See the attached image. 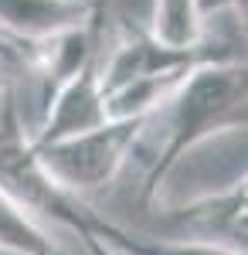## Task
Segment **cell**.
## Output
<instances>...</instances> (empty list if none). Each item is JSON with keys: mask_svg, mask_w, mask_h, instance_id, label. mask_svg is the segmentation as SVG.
Instances as JSON below:
<instances>
[{"mask_svg": "<svg viewBox=\"0 0 248 255\" xmlns=\"http://www.w3.org/2000/svg\"><path fill=\"white\" fill-rule=\"evenodd\" d=\"M248 79L245 61L238 65H197L180 82V89L167 99V106L153 116L163 126V139L150 160V170L143 180V201L163 191L167 177L177 163L214 136H242L248 123Z\"/></svg>", "mask_w": 248, "mask_h": 255, "instance_id": "cell-1", "label": "cell"}, {"mask_svg": "<svg viewBox=\"0 0 248 255\" xmlns=\"http://www.w3.org/2000/svg\"><path fill=\"white\" fill-rule=\"evenodd\" d=\"M17 99L20 96H10L0 102V194L31 221H38L41 228L58 225L78 235L89 215V204L68 194L65 187H58L44 170L38 146L31 139V126L20 116Z\"/></svg>", "mask_w": 248, "mask_h": 255, "instance_id": "cell-2", "label": "cell"}, {"mask_svg": "<svg viewBox=\"0 0 248 255\" xmlns=\"http://www.w3.org/2000/svg\"><path fill=\"white\" fill-rule=\"evenodd\" d=\"M146 126L150 119H109L89 133L38 146L41 163L58 187L82 197L113 184L123 163L139 146V139L146 136Z\"/></svg>", "mask_w": 248, "mask_h": 255, "instance_id": "cell-3", "label": "cell"}, {"mask_svg": "<svg viewBox=\"0 0 248 255\" xmlns=\"http://www.w3.org/2000/svg\"><path fill=\"white\" fill-rule=\"evenodd\" d=\"M102 123H109L106 119V92L99 85V61H89L41 106V119L31 129V139H34V146H48L58 139L89 133Z\"/></svg>", "mask_w": 248, "mask_h": 255, "instance_id": "cell-4", "label": "cell"}, {"mask_svg": "<svg viewBox=\"0 0 248 255\" xmlns=\"http://www.w3.org/2000/svg\"><path fill=\"white\" fill-rule=\"evenodd\" d=\"M163 218L191 242H211L245 252V177L231 180L225 191L191 197L180 208H167Z\"/></svg>", "mask_w": 248, "mask_h": 255, "instance_id": "cell-5", "label": "cell"}, {"mask_svg": "<svg viewBox=\"0 0 248 255\" xmlns=\"http://www.w3.org/2000/svg\"><path fill=\"white\" fill-rule=\"evenodd\" d=\"M102 14V0H0V31L14 41H44Z\"/></svg>", "mask_w": 248, "mask_h": 255, "instance_id": "cell-6", "label": "cell"}, {"mask_svg": "<svg viewBox=\"0 0 248 255\" xmlns=\"http://www.w3.org/2000/svg\"><path fill=\"white\" fill-rule=\"evenodd\" d=\"M78 235H92L99 245L113 249L116 255H245L228 245H211V242H191V238H156V235H139L129 232L116 221H106L89 208L82 221Z\"/></svg>", "mask_w": 248, "mask_h": 255, "instance_id": "cell-7", "label": "cell"}, {"mask_svg": "<svg viewBox=\"0 0 248 255\" xmlns=\"http://www.w3.org/2000/svg\"><path fill=\"white\" fill-rule=\"evenodd\" d=\"M146 34L163 48H197L204 41V20L194 0H153Z\"/></svg>", "mask_w": 248, "mask_h": 255, "instance_id": "cell-8", "label": "cell"}, {"mask_svg": "<svg viewBox=\"0 0 248 255\" xmlns=\"http://www.w3.org/2000/svg\"><path fill=\"white\" fill-rule=\"evenodd\" d=\"M0 252L7 255H72L58 238H51L48 228L14 208L0 194Z\"/></svg>", "mask_w": 248, "mask_h": 255, "instance_id": "cell-9", "label": "cell"}, {"mask_svg": "<svg viewBox=\"0 0 248 255\" xmlns=\"http://www.w3.org/2000/svg\"><path fill=\"white\" fill-rule=\"evenodd\" d=\"M24 82H27V44L0 31V102L20 96Z\"/></svg>", "mask_w": 248, "mask_h": 255, "instance_id": "cell-10", "label": "cell"}, {"mask_svg": "<svg viewBox=\"0 0 248 255\" xmlns=\"http://www.w3.org/2000/svg\"><path fill=\"white\" fill-rule=\"evenodd\" d=\"M194 7H197V14H201L204 24H211V20H228V17H245L242 0H194Z\"/></svg>", "mask_w": 248, "mask_h": 255, "instance_id": "cell-11", "label": "cell"}, {"mask_svg": "<svg viewBox=\"0 0 248 255\" xmlns=\"http://www.w3.org/2000/svg\"><path fill=\"white\" fill-rule=\"evenodd\" d=\"M82 242H85V249H89V255H116L113 249H106V245H99L92 235H82Z\"/></svg>", "mask_w": 248, "mask_h": 255, "instance_id": "cell-12", "label": "cell"}]
</instances>
